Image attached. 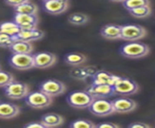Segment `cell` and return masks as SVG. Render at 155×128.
Wrapping results in <instances>:
<instances>
[{"label": "cell", "mask_w": 155, "mask_h": 128, "mask_svg": "<svg viewBox=\"0 0 155 128\" xmlns=\"http://www.w3.org/2000/svg\"><path fill=\"white\" fill-rule=\"evenodd\" d=\"M95 127L97 128H118L119 125L115 124V123H111V122H103V123H99V124H95Z\"/></svg>", "instance_id": "obj_32"}, {"label": "cell", "mask_w": 155, "mask_h": 128, "mask_svg": "<svg viewBox=\"0 0 155 128\" xmlns=\"http://www.w3.org/2000/svg\"><path fill=\"white\" fill-rule=\"evenodd\" d=\"M114 94L120 96H130L139 92V85L134 80L126 77H119L113 85Z\"/></svg>", "instance_id": "obj_3"}, {"label": "cell", "mask_w": 155, "mask_h": 128, "mask_svg": "<svg viewBox=\"0 0 155 128\" xmlns=\"http://www.w3.org/2000/svg\"><path fill=\"white\" fill-rule=\"evenodd\" d=\"M14 22H16L21 30H31L38 27L39 18L37 14H15Z\"/></svg>", "instance_id": "obj_10"}, {"label": "cell", "mask_w": 155, "mask_h": 128, "mask_svg": "<svg viewBox=\"0 0 155 128\" xmlns=\"http://www.w3.org/2000/svg\"><path fill=\"white\" fill-rule=\"evenodd\" d=\"M69 126L71 128H94L95 124L89 120H84V118H80V120H73Z\"/></svg>", "instance_id": "obj_28"}, {"label": "cell", "mask_w": 155, "mask_h": 128, "mask_svg": "<svg viewBox=\"0 0 155 128\" xmlns=\"http://www.w3.org/2000/svg\"><path fill=\"white\" fill-rule=\"evenodd\" d=\"M114 113L128 114L133 112L137 108V102L127 96H121L111 100Z\"/></svg>", "instance_id": "obj_11"}, {"label": "cell", "mask_w": 155, "mask_h": 128, "mask_svg": "<svg viewBox=\"0 0 155 128\" xmlns=\"http://www.w3.org/2000/svg\"><path fill=\"white\" fill-rule=\"evenodd\" d=\"M12 53H21V54H31L33 50V45L31 42L25 41L17 40L14 44L9 47Z\"/></svg>", "instance_id": "obj_21"}, {"label": "cell", "mask_w": 155, "mask_h": 128, "mask_svg": "<svg viewBox=\"0 0 155 128\" xmlns=\"http://www.w3.org/2000/svg\"><path fill=\"white\" fill-rule=\"evenodd\" d=\"M87 109L92 115L101 117L110 116L114 113L111 100L108 98H94Z\"/></svg>", "instance_id": "obj_4"}, {"label": "cell", "mask_w": 155, "mask_h": 128, "mask_svg": "<svg viewBox=\"0 0 155 128\" xmlns=\"http://www.w3.org/2000/svg\"><path fill=\"white\" fill-rule=\"evenodd\" d=\"M28 0H4V2L7 4V5H10L12 7H15V6H18L19 4H21L23 2H26Z\"/></svg>", "instance_id": "obj_33"}, {"label": "cell", "mask_w": 155, "mask_h": 128, "mask_svg": "<svg viewBox=\"0 0 155 128\" xmlns=\"http://www.w3.org/2000/svg\"><path fill=\"white\" fill-rule=\"evenodd\" d=\"M17 40L15 36H11L0 32V47H2V48H9Z\"/></svg>", "instance_id": "obj_29"}, {"label": "cell", "mask_w": 155, "mask_h": 128, "mask_svg": "<svg viewBox=\"0 0 155 128\" xmlns=\"http://www.w3.org/2000/svg\"><path fill=\"white\" fill-rule=\"evenodd\" d=\"M9 64L11 65V67L18 70H28L35 68L33 56L31 54L13 53L9 58Z\"/></svg>", "instance_id": "obj_9"}, {"label": "cell", "mask_w": 155, "mask_h": 128, "mask_svg": "<svg viewBox=\"0 0 155 128\" xmlns=\"http://www.w3.org/2000/svg\"><path fill=\"white\" fill-rule=\"evenodd\" d=\"M85 91L93 98H108L114 96L113 86L107 84H91Z\"/></svg>", "instance_id": "obj_13"}, {"label": "cell", "mask_w": 155, "mask_h": 128, "mask_svg": "<svg viewBox=\"0 0 155 128\" xmlns=\"http://www.w3.org/2000/svg\"><path fill=\"white\" fill-rule=\"evenodd\" d=\"M147 34V32L143 26L136 24H127L121 26L120 39L127 41H136L143 39Z\"/></svg>", "instance_id": "obj_5"}, {"label": "cell", "mask_w": 155, "mask_h": 128, "mask_svg": "<svg viewBox=\"0 0 155 128\" xmlns=\"http://www.w3.org/2000/svg\"><path fill=\"white\" fill-rule=\"evenodd\" d=\"M19 31H21V28L14 21H5L0 23V32L1 33H5V34L11 36H16Z\"/></svg>", "instance_id": "obj_25"}, {"label": "cell", "mask_w": 155, "mask_h": 128, "mask_svg": "<svg viewBox=\"0 0 155 128\" xmlns=\"http://www.w3.org/2000/svg\"><path fill=\"white\" fill-rule=\"evenodd\" d=\"M30 92V88L27 84L14 81L4 87V93L7 97L12 99H22Z\"/></svg>", "instance_id": "obj_7"}, {"label": "cell", "mask_w": 155, "mask_h": 128, "mask_svg": "<svg viewBox=\"0 0 155 128\" xmlns=\"http://www.w3.org/2000/svg\"><path fill=\"white\" fill-rule=\"evenodd\" d=\"M110 1H113V2H117V3H122L123 1H125V0H110Z\"/></svg>", "instance_id": "obj_35"}, {"label": "cell", "mask_w": 155, "mask_h": 128, "mask_svg": "<svg viewBox=\"0 0 155 128\" xmlns=\"http://www.w3.org/2000/svg\"><path fill=\"white\" fill-rule=\"evenodd\" d=\"M24 101L29 107L34 109H44L48 108L51 105L53 101V97L48 96L47 93L42 91L29 92V93L24 97Z\"/></svg>", "instance_id": "obj_2"}, {"label": "cell", "mask_w": 155, "mask_h": 128, "mask_svg": "<svg viewBox=\"0 0 155 128\" xmlns=\"http://www.w3.org/2000/svg\"><path fill=\"white\" fill-rule=\"evenodd\" d=\"M101 36L106 40L114 41L120 39L121 34V25L117 24H107L100 29Z\"/></svg>", "instance_id": "obj_19"}, {"label": "cell", "mask_w": 155, "mask_h": 128, "mask_svg": "<svg viewBox=\"0 0 155 128\" xmlns=\"http://www.w3.org/2000/svg\"><path fill=\"white\" fill-rule=\"evenodd\" d=\"M19 112H21V109L16 104L9 102L0 103V118L11 120V118L16 117Z\"/></svg>", "instance_id": "obj_18"}, {"label": "cell", "mask_w": 155, "mask_h": 128, "mask_svg": "<svg viewBox=\"0 0 155 128\" xmlns=\"http://www.w3.org/2000/svg\"><path fill=\"white\" fill-rule=\"evenodd\" d=\"M129 128H150V125L143 122H134L128 125Z\"/></svg>", "instance_id": "obj_34"}, {"label": "cell", "mask_w": 155, "mask_h": 128, "mask_svg": "<svg viewBox=\"0 0 155 128\" xmlns=\"http://www.w3.org/2000/svg\"><path fill=\"white\" fill-rule=\"evenodd\" d=\"M97 69L93 66H87V67H81V66H77V67H72L70 69V76L77 80H85L88 77H91Z\"/></svg>", "instance_id": "obj_15"}, {"label": "cell", "mask_w": 155, "mask_h": 128, "mask_svg": "<svg viewBox=\"0 0 155 128\" xmlns=\"http://www.w3.org/2000/svg\"><path fill=\"white\" fill-rule=\"evenodd\" d=\"M44 37H45V33L42 30L38 29V28H36V29H31V30H21L16 36H15L16 40L25 41L29 42L40 41Z\"/></svg>", "instance_id": "obj_17"}, {"label": "cell", "mask_w": 155, "mask_h": 128, "mask_svg": "<svg viewBox=\"0 0 155 128\" xmlns=\"http://www.w3.org/2000/svg\"><path fill=\"white\" fill-rule=\"evenodd\" d=\"M34 60V66L38 69H48L56 63V56L48 51L37 52L32 54Z\"/></svg>", "instance_id": "obj_12"}, {"label": "cell", "mask_w": 155, "mask_h": 128, "mask_svg": "<svg viewBox=\"0 0 155 128\" xmlns=\"http://www.w3.org/2000/svg\"><path fill=\"white\" fill-rule=\"evenodd\" d=\"M44 2H46V1H50V0H43Z\"/></svg>", "instance_id": "obj_36"}, {"label": "cell", "mask_w": 155, "mask_h": 128, "mask_svg": "<svg viewBox=\"0 0 155 128\" xmlns=\"http://www.w3.org/2000/svg\"><path fill=\"white\" fill-rule=\"evenodd\" d=\"M14 11L15 13H18V14H28V15H30V14L38 13V7L34 3L30 2L28 0V1L23 2L18 6H15Z\"/></svg>", "instance_id": "obj_23"}, {"label": "cell", "mask_w": 155, "mask_h": 128, "mask_svg": "<svg viewBox=\"0 0 155 128\" xmlns=\"http://www.w3.org/2000/svg\"><path fill=\"white\" fill-rule=\"evenodd\" d=\"M120 54L125 58L128 59H140L143 58L149 53V46L143 42L129 41L128 44H125L120 47Z\"/></svg>", "instance_id": "obj_1"}, {"label": "cell", "mask_w": 155, "mask_h": 128, "mask_svg": "<svg viewBox=\"0 0 155 128\" xmlns=\"http://www.w3.org/2000/svg\"><path fill=\"white\" fill-rule=\"evenodd\" d=\"M93 97L87 93L86 91H77L71 93L67 96L66 100L68 104L77 109H84L88 107L91 102L93 101Z\"/></svg>", "instance_id": "obj_6"}, {"label": "cell", "mask_w": 155, "mask_h": 128, "mask_svg": "<svg viewBox=\"0 0 155 128\" xmlns=\"http://www.w3.org/2000/svg\"><path fill=\"white\" fill-rule=\"evenodd\" d=\"M15 80V77L12 73H10L5 70H1L0 69V88H4L8 84L13 82Z\"/></svg>", "instance_id": "obj_30"}, {"label": "cell", "mask_w": 155, "mask_h": 128, "mask_svg": "<svg viewBox=\"0 0 155 128\" xmlns=\"http://www.w3.org/2000/svg\"><path fill=\"white\" fill-rule=\"evenodd\" d=\"M39 90L43 93H47L48 96L55 97L58 96H61V94L66 92V85L63 82L59 81V80L48 79L46 80V81H43L40 84Z\"/></svg>", "instance_id": "obj_8"}, {"label": "cell", "mask_w": 155, "mask_h": 128, "mask_svg": "<svg viewBox=\"0 0 155 128\" xmlns=\"http://www.w3.org/2000/svg\"><path fill=\"white\" fill-rule=\"evenodd\" d=\"M0 69H1V68H0Z\"/></svg>", "instance_id": "obj_37"}, {"label": "cell", "mask_w": 155, "mask_h": 128, "mask_svg": "<svg viewBox=\"0 0 155 128\" xmlns=\"http://www.w3.org/2000/svg\"><path fill=\"white\" fill-rule=\"evenodd\" d=\"M89 21V17L84 13H74L68 17V22L75 26L85 25Z\"/></svg>", "instance_id": "obj_24"}, {"label": "cell", "mask_w": 155, "mask_h": 128, "mask_svg": "<svg viewBox=\"0 0 155 128\" xmlns=\"http://www.w3.org/2000/svg\"><path fill=\"white\" fill-rule=\"evenodd\" d=\"M41 121L44 125L48 128L61 126L64 122V117L61 115H58L56 113H48L43 115L41 117Z\"/></svg>", "instance_id": "obj_20"}, {"label": "cell", "mask_w": 155, "mask_h": 128, "mask_svg": "<svg viewBox=\"0 0 155 128\" xmlns=\"http://www.w3.org/2000/svg\"><path fill=\"white\" fill-rule=\"evenodd\" d=\"M128 12L131 16L136 18H145L150 16V14H151V8H150L149 5L140 6L138 8L131 9V10H129Z\"/></svg>", "instance_id": "obj_26"}, {"label": "cell", "mask_w": 155, "mask_h": 128, "mask_svg": "<svg viewBox=\"0 0 155 128\" xmlns=\"http://www.w3.org/2000/svg\"><path fill=\"white\" fill-rule=\"evenodd\" d=\"M69 9V0H50L44 2V10L51 15H61Z\"/></svg>", "instance_id": "obj_14"}, {"label": "cell", "mask_w": 155, "mask_h": 128, "mask_svg": "<svg viewBox=\"0 0 155 128\" xmlns=\"http://www.w3.org/2000/svg\"><path fill=\"white\" fill-rule=\"evenodd\" d=\"M119 77L120 76L118 75L105 72V70H97L91 76V84H107L113 86Z\"/></svg>", "instance_id": "obj_16"}, {"label": "cell", "mask_w": 155, "mask_h": 128, "mask_svg": "<svg viewBox=\"0 0 155 128\" xmlns=\"http://www.w3.org/2000/svg\"><path fill=\"white\" fill-rule=\"evenodd\" d=\"M64 62L71 67L81 66L86 62V56L80 52H69L64 56Z\"/></svg>", "instance_id": "obj_22"}, {"label": "cell", "mask_w": 155, "mask_h": 128, "mask_svg": "<svg viewBox=\"0 0 155 128\" xmlns=\"http://www.w3.org/2000/svg\"><path fill=\"white\" fill-rule=\"evenodd\" d=\"M150 4L149 0H125L122 2L123 7L126 10H131V9L138 8L140 6H147Z\"/></svg>", "instance_id": "obj_27"}, {"label": "cell", "mask_w": 155, "mask_h": 128, "mask_svg": "<svg viewBox=\"0 0 155 128\" xmlns=\"http://www.w3.org/2000/svg\"><path fill=\"white\" fill-rule=\"evenodd\" d=\"M25 128H47L44 123L40 120V121H32V122H29L27 124L24 125Z\"/></svg>", "instance_id": "obj_31"}]
</instances>
